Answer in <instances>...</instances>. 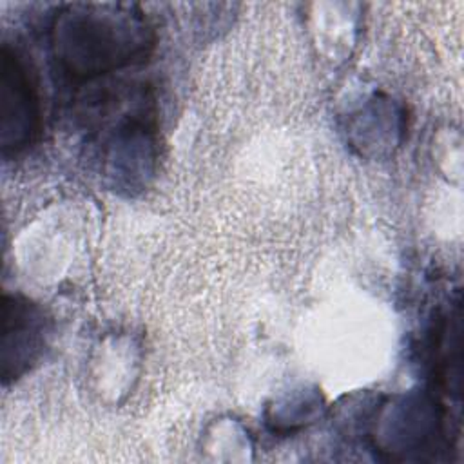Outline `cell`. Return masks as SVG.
I'll return each instance as SVG.
<instances>
[{"mask_svg": "<svg viewBox=\"0 0 464 464\" xmlns=\"http://www.w3.org/2000/svg\"><path fill=\"white\" fill-rule=\"evenodd\" d=\"M44 315L20 297L4 299V339L2 364L4 377L20 375L38 355L44 344Z\"/></svg>", "mask_w": 464, "mask_h": 464, "instance_id": "3", "label": "cell"}, {"mask_svg": "<svg viewBox=\"0 0 464 464\" xmlns=\"http://www.w3.org/2000/svg\"><path fill=\"white\" fill-rule=\"evenodd\" d=\"M2 149L22 150L38 132V98L24 63L7 49L2 51L0 74Z\"/></svg>", "mask_w": 464, "mask_h": 464, "instance_id": "2", "label": "cell"}, {"mask_svg": "<svg viewBox=\"0 0 464 464\" xmlns=\"http://www.w3.org/2000/svg\"><path fill=\"white\" fill-rule=\"evenodd\" d=\"M56 38V56L72 76L92 78L118 69L145 51L140 22L118 14H80L67 20Z\"/></svg>", "mask_w": 464, "mask_h": 464, "instance_id": "1", "label": "cell"}]
</instances>
